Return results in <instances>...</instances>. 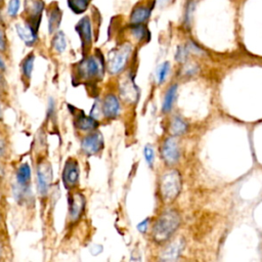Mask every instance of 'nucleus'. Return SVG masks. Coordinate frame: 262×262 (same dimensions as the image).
<instances>
[{"label": "nucleus", "mask_w": 262, "mask_h": 262, "mask_svg": "<svg viewBox=\"0 0 262 262\" xmlns=\"http://www.w3.org/2000/svg\"><path fill=\"white\" fill-rule=\"evenodd\" d=\"M180 224L179 214L172 209L166 210L156 221L152 227V237L159 243L167 242L176 231Z\"/></svg>", "instance_id": "f257e3e1"}, {"label": "nucleus", "mask_w": 262, "mask_h": 262, "mask_svg": "<svg viewBox=\"0 0 262 262\" xmlns=\"http://www.w3.org/2000/svg\"><path fill=\"white\" fill-rule=\"evenodd\" d=\"M181 175L180 173L175 170L166 171L160 178L159 182V189L162 200L165 203L173 202L179 194L181 190Z\"/></svg>", "instance_id": "f03ea898"}, {"label": "nucleus", "mask_w": 262, "mask_h": 262, "mask_svg": "<svg viewBox=\"0 0 262 262\" xmlns=\"http://www.w3.org/2000/svg\"><path fill=\"white\" fill-rule=\"evenodd\" d=\"M132 51V47L130 44L125 43L118 48L114 49L110 53L108 62H107V69L110 74L117 75L123 72V70L126 68V64L128 62V59L130 58Z\"/></svg>", "instance_id": "7ed1b4c3"}, {"label": "nucleus", "mask_w": 262, "mask_h": 262, "mask_svg": "<svg viewBox=\"0 0 262 262\" xmlns=\"http://www.w3.org/2000/svg\"><path fill=\"white\" fill-rule=\"evenodd\" d=\"M102 62L95 55L88 56L78 64V75L83 80H96L101 78Z\"/></svg>", "instance_id": "20e7f679"}, {"label": "nucleus", "mask_w": 262, "mask_h": 262, "mask_svg": "<svg viewBox=\"0 0 262 262\" xmlns=\"http://www.w3.org/2000/svg\"><path fill=\"white\" fill-rule=\"evenodd\" d=\"M52 168L50 164L43 160L40 161L37 167V182H38V189L41 195H45L50 187L52 182Z\"/></svg>", "instance_id": "39448f33"}, {"label": "nucleus", "mask_w": 262, "mask_h": 262, "mask_svg": "<svg viewBox=\"0 0 262 262\" xmlns=\"http://www.w3.org/2000/svg\"><path fill=\"white\" fill-rule=\"evenodd\" d=\"M80 175L79 163L77 160L71 158L66 162L62 171V182L67 189H72L78 184Z\"/></svg>", "instance_id": "423d86ee"}, {"label": "nucleus", "mask_w": 262, "mask_h": 262, "mask_svg": "<svg viewBox=\"0 0 262 262\" xmlns=\"http://www.w3.org/2000/svg\"><path fill=\"white\" fill-rule=\"evenodd\" d=\"M82 150L88 155L93 156L103 148V136L99 131H94L85 136L81 142Z\"/></svg>", "instance_id": "0eeeda50"}, {"label": "nucleus", "mask_w": 262, "mask_h": 262, "mask_svg": "<svg viewBox=\"0 0 262 262\" xmlns=\"http://www.w3.org/2000/svg\"><path fill=\"white\" fill-rule=\"evenodd\" d=\"M162 158L167 165L175 164L180 157L178 141L175 137H168L162 145Z\"/></svg>", "instance_id": "6e6552de"}, {"label": "nucleus", "mask_w": 262, "mask_h": 262, "mask_svg": "<svg viewBox=\"0 0 262 262\" xmlns=\"http://www.w3.org/2000/svg\"><path fill=\"white\" fill-rule=\"evenodd\" d=\"M76 31L80 37L83 49H88L92 42L91 23L88 16H85L79 20V23L76 25Z\"/></svg>", "instance_id": "1a4fd4ad"}, {"label": "nucleus", "mask_w": 262, "mask_h": 262, "mask_svg": "<svg viewBox=\"0 0 262 262\" xmlns=\"http://www.w3.org/2000/svg\"><path fill=\"white\" fill-rule=\"evenodd\" d=\"M121 105L118 97L114 94H107L104 96L101 103V112L106 119H115L120 114Z\"/></svg>", "instance_id": "9d476101"}, {"label": "nucleus", "mask_w": 262, "mask_h": 262, "mask_svg": "<svg viewBox=\"0 0 262 262\" xmlns=\"http://www.w3.org/2000/svg\"><path fill=\"white\" fill-rule=\"evenodd\" d=\"M85 196L80 192L73 193L69 199V213L73 220L78 219L85 208Z\"/></svg>", "instance_id": "9b49d317"}, {"label": "nucleus", "mask_w": 262, "mask_h": 262, "mask_svg": "<svg viewBox=\"0 0 262 262\" xmlns=\"http://www.w3.org/2000/svg\"><path fill=\"white\" fill-rule=\"evenodd\" d=\"M184 247V242L183 239H177V241H174L173 243H171L168 247H166L162 253H161V257L160 259L161 260H164V261H173V260H176L182 249Z\"/></svg>", "instance_id": "f8f14e48"}, {"label": "nucleus", "mask_w": 262, "mask_h": 262, "mask_svg": "<svg viewBox=\"0 0 262 262\" xmlns=\"http://www.w3.org/2000/svg\"><path fill=\"white\" fill-rule=\"evenodd\" d=\"M16 33L18 37L27 44V45H32L35 43L37 35H36V30L31 26L27 24H16L15 26Z\"/></svg>", "instance_id": "ddd939ff"}, {"label": "nucleus", "mask_w": 262, "mask_h": 262, "mask_svg": "<svg viewBox=\"0 0 262 262\" xmlns=\"http://www.w3.org/2000/svg\"><path fill=\"white\" fill-rule=\"evenodd\" d=\"M25 8L29 14V17L31 18V21L34 23V25L36 27V25H37L36 20L40 19L41 13L44 8L43 1L42 0H26Z\"/></svg>", "instance_id": "4468645a"}, {"label": "nucleus", "mask_w": 262, "mask_h": 262, "mask_svg": "<svg viewBox=\"0 0 262 262\" xmlns=\"http://www.w3.org/2000/svg\"><path fill=\"white\" fill-rule=\"evenodd\" d=\"M120 92L122 97L126 100V101H135L138 97V91L136 86L132 83L131 80H125L123 81V83L120 86Z\"/></svg>", "instance_id": "2eb2a0df"}, {"label": "nucleus", "mask_w": 262, "mask_h": 262, "mask_svg": "<svg viewBox=\"0 0 262 262\" xmlns=\"http://www.w3.org/2000/svg\"><path fill=\"white\" fill-rule=\"evenodd\" d=\"M151 9L145 6H137L133 9L130 15V23L132 25L143 24L150 15Z\"/></svg>", "instance_id": "dca6fc26"}, {"label": "nucleus", "mask_w": 262, "mask_h": 262, "mask_svg": "<svg viewBox=\"0 0 262 262\" xmlns=\"http://www.w3.org/2000/svg\"><path fill=\"white\" fill-rule=\"evenodd\" d=\"M76 125H77V128L81 131H92L97 128L98 123L96 119H94L93 117L81 115L78 117L76 121Z\"/></svg>", "instance_id": "f3484780"}, {"label": "nucleus", "mask_w": 262, "mask_h": 262, "mask_svg": "<svg viewBox=\"0 0 262 262\" xmlns=\"http://www.w3.org/2000/svg\"><path fill=\"white\" fill-rule=\"evenodd\" d=\"M61 17H62V11L58 8V6L53 7V9L50 11L48 14V29L49 33L55 32L61 23Z\"/></svg>", "instance_id": "a211bd4d"}, {"label": "nucleus", "mask_w": 262, "mask_h": 262, "mask_svg": "<svg viewBox=\"0 0 262 262\" xmlns=\"http://www.w3.org/2000/svg\"><path fill=\"white\" fill-rule=\"evenodd\" d=\"M176 93H177V85L176 84L171 85L168 88V90L164 96V101H163V106H162L163 112L168 113L171 111L173 103L175 101V98H176Z\"/></svg>", "instance_id": "6ab92c4d"}, {"label": "nucleus", "mask_w": 262, "mask_h": 262, "mask_svg": "<svg viewBox=\"0 0 262 262\" xmlns=\"http://www.w3.org/2000/svg\"><path fill=\"white\" fill-rule=\"evenodd\" d=\"M31 178V168L27 163H24L19 166L16 172V180L18 185H27Z\"/></svg>", "instance_id": "aec40b11"}, {"label": "nucleus", "mask_w": 262, "mask_h": 262, "mask_svg": "<svg viewBox=\"0 0 262 262\" xmlns=\"http://www.w3.org/2000/svg\"><path fill=\"white\" fill-rule=\"evenodd\" d=\"M187 130V124L179 117H175L170 125V131L173 135H182Z\"/></svg>", "instance_id": "412c9836"}, {"label": "nucleus", "mask_w": 262, "mask_h": 262, "mask_svg": "<svg viewBox=\"0 0 262 262\" xmlns=\"http://www.w3.org/2000/svg\"><path fill=\"white\" fill-rule=\"evenodd\" d=\"M52 47L58 53H61L64 51V49L67 47V40H66V36L62 31H58L54 35V37L52 39Z\"/></svg>", "instance_id": "4be33fe9"}, {"label": "nucleus", "mask_w": 262, "mask_h": 262, "mask_svg": "<svg viewBox=\"0 0 262 262\" xmlns=\"http://www.w3.org/2000/svg\"><path fill=\"white\" fill-rule=\"evenodd\" d=\"M90 0H68L69 7L75 13H83L89 4Z\"/></svg>", "instance_id": "5701e85b"}, {"label": "nucleus", "mask_w": 262, "mask_h": 262, "mask_svg": "<svg viewBox=\"0 0 262 262\" xmlns=\"http://www.w3.org/2000/svg\"><path fill=\"white\" fill-rule=\"evenodd\" d=\"M34 60H35V56L33 53H31L21 62L23 74L28 79H30V77H31V74H32V71L34 68Z\"/></svg>", "instance_id": "b1692460"}, {"label": "nucleus", "mask_w": 262, "mask_h": 262, "mask_svg": "<svg viewBox=\"0 0 262 262\" xmlns=\"http://www.w3.org/2000/svg\"><path fill=\"white\" fill-rule=\"evenodd\" d=\"M131 32L133 34V36L138 39V40H142L144 39L146 36H148V31L146 30L145 27L142 26V24L140 25H133Z\"/></svg>", "instance_id": "393cba45"}, {"label": "nucleus", "mask_w": 262, "mask_h": 262, "mask_svg": "<svg viewBox=\"0 0 262 262\" xmlns=\"http://www.w3.org/2000/svg\"><path fill=\"white\" fill-rule=\"evenodd\" d=\"M169 69H170V63L168 61H165L164 63H162L159 67L158 72H157V80H158L159 84H161L165 81V79L169 73Z\"/></svg>", "instance_id": "a878e982"}, {"label": "nucleus", "mask_w": 262, "mask_h": 262, "mask_svg": "<svg viewBox=\"0 0 262 262\" xmlns=\"http://www.w3.org/2000/svg\"><path fill=\"white\" fill-rule=\"evenodd\" d=\"M143 155H144V159L147 162L148 166L152 167V164H154V161H155V151H154V148L150 144H146L144 146Z\"/></svg>", "instance_id": "bb28decb"}, {"label": "nucleus", "mask_w": 262, "mask_h": 262, "mask_svg": "<svg viewBox=\"0 0 262 262\" xmlns=\"http://www.w3.org/2000/svg\"><path fill=\"white\" fill-rule=\"evenodd\" d=\"M20 6V1L19 0H9L8 6H7V13L9 16L14 17L16 16Z\"/></svg>", "instance_id": "cd10ccee"}, {"label": "nucleus", "mask_w": 262, "mask_h": 262, "mask_svg": "<svg viewBox=\"0 0 262 262\" xmlns=\"http://www.w3.org/2000/svg\"><path fill=\"white\" fill-rule=\"evenodd\" d=\"M188 48L187 47H178L177 49V52H176V59L178 61H184L186 59V56L188 54Z\"/></svg>", "instance_id": "c85d7f7f"}, {"label": "nucleus", "mask_w": 262, "mask_h": 262, "mask_svg": "<svg viewBox=\"0 0 262 262\" xmlns=\"http://www.w3.org/2000/svg\"><path fill=\"white\" fill-rule=\"evenodd\" d=\"M148 223H149V219H148V218H146V219L142 220L140 223H138V224H137V229H138V231L144 233V232L147 230Z\"/></svg>", "instance_id": "c756f323"}, {"label": "nucleus", "mask_w": 262, "mask_h": 262, "mask_svg": "<svg viewBox=\"0 0 262 262\" xmlns=\"http://www.w3.org/2000/svg\"><path fill=\"white\" fill-rule=\"evenodd\" d=\"M5 49V39L3 36V33L0 31V50Z\"/></svg>", "instance_id": "7c9ffc66"}, {"label": "nucleus", "mask_w": 262, "mask_h": 262, "mask_svg": "<svg viewBox=\"0 0 262 262\" xmlns=\"http://www.w3.org/2000/svg\"><path fill=\"white\" fill-rule=\"evenodd\" d=\"M173 0H159V4L161 5V6H164V5H167V4H169L170 2H172Z\"/></svg>", "instance_id": "2f4dec72"}, {"label": "nucleus", "mask_w": 262, "mask_h": 262, "mask_svg": "<svg viewBox=\"0 0 262 262\" xmlns=\"http://www.w3.org/2000/svg\"><path fill=\"white\" fill-rule=\"evenodd\" d=\"M3 151H4V144H3V142L0 140V156L3 154Z\"/></svg>", "instance_id": "473e14b6"}, {"label": "nucleus", "mask_w": 262, "mask_h": 262, "mask_svg": "<svg viewBox=\"0 0 262 262\" xmlns=\"http://www.w3.org/2000/svg\"><path fill=\"white\" fill-rule=\"evenodd\" d=\"M0 68H1V69L4 68V62H3V60H2L1 57H0Z\"/></svg>", "instance_id": "72a5a7b5"}, {"label": "nucleus", "mask_w": 262, "mask_h": 262, "mask_svg": "<svg viewBox=\"0 0 262 262\" xmlns=\"http://www.w3.org/2000/svg\"><path fill=\"white\" fill-rule=\"evenodd\" d=\"M1 114H2V111H1V106H0V118H1Z\"/></svg>", "instance_id": "f704fd0d"}, {"label": "nucleus", "mask_w": 262, "mask_h": 262, "mask_svg": "<svg viewBox=\"0 0 262 262\" xmlns=\"http://www.w3.org/2000/svg\"><path fill=\"white\" fill-rule=\"evenodd\" d=\"M0 1H1V0H0Z\"/></svg>", "instance_id": "c9c22d12"}]
</instances>
